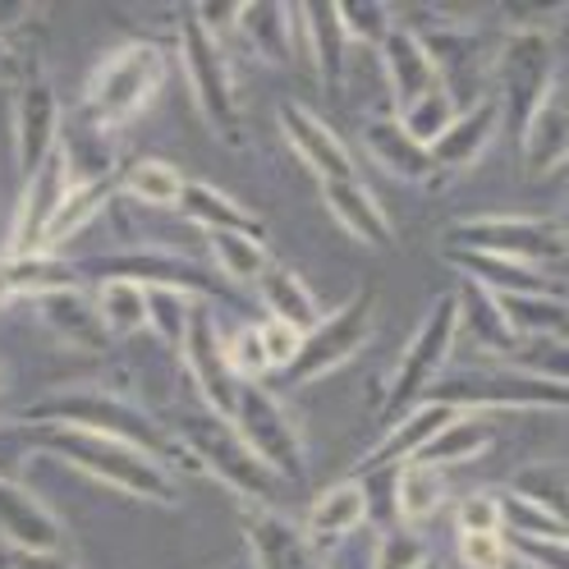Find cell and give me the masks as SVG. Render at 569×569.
<instances>
[{"mask_svg": "<svg viewBox=\"0 0 569 569\" xmlns=\"http://www.w3.org/2000/svg\"><path fill=\"white\" fill-rule=\"evenodd\" d=\"M243 542L253 569H327V556L312 547L303 523L284 519L280 510H253L243 523Z\"/></svg>", "mask_w": 569, "mask_h": 569, "instance_id": "18", "label": "cell"}, {"mask_svg": "<svg viewBox=\"0 0 569 569\" xmlns=\"http://www.w3.org/2000/svg\"><path fill=\"white\" fill-rule=\"evenodd\" d=\"M437 405H450L459 413H491V409H556L569 413V386L551 381L542 372H528L510 359L496 363H465L455 372H441L432 386Z\"/></svg>", "mask_w": 569, "mask_h": 569, "instance_id": "7", "label": "cell"}, {"mask_svg": "<svg viewBox=\"0 0 569 569\" xmlns=\"http://www.w3.org/2000/svg\"><path fill=\"white\" fill-rule=\"evenodd\" d=\"M0 542L6 551H69L64 523L38 491H28L14 478H0Z\"/></svg>", "mask_w": 569, "mask_h": 569, "instance_id": "17", "label": "cell"}, {"mask_svg": "<svg viewBox=\"0 0 569 569\" xmlns=\"http://www.w3.org/2000/svg\"><path fill=\"white\" fill-rule=\"evenodd\" d=\"M258 336H262V349H267V363L276 368V372H284L295 363V353H299V345H303V336L299 331H290V327H280V322H258Z\"/></svg>", "mask_w": 569, "mask_h": 569, "instance_id": "46", "label": "cell"}, {"mask_svg": "<svg viewBox=\"0 0 569 569\" xmlns=\"http://www.w3.org/2000/svg\"><path fill=\"white\" fill-rule=\"evenodd\" d=\"M340 23L349 32V42L359 47H381V38L390 32V23H396V14H390L386 6H340Z\"/></svg>", "mask_w": 569, "mask_h": 569, "instance_id": "42", "label": "cell"}, {"mask_svg": "<svg viewBox=\"0 0 569 569\" xmlns=\"http://www.w3.org/2000/svg\"><path fill=\"white\" fill-rule=\"evenodd\" d=\"M396 19L418 32V42L432 56L437 74L459 111L491 97V69H496V56H501V38L491 28H478L450 10H409Z\"/></svg>", "mask_w": 569, "mask_h": 569, "instance_id": "5", "label": "cell"}, {"mask_svg": "<svg viewBox=\"0 0 569 569\" xmlns=\"http://www.w3.org/2000/svg\"><path fill=\"white\" fill-rule=\"evenodd\" d=\"M459 538L465 532H506V515H501V496H491V491H473L459 501Z\"/></svg>", "mask_w": 569, "mask_h": 569, "instance_id": "44", "label": "cell"}, {"mask_svg": "<svg viewBox=\"0 0 569 569\" xmlns=\"http://www.w3.org/2000/svg\"><path fill=\"white\" fill-rule=\"evenodd\" d=\"M170 432L180 437L184 455L193 459V469H207L217 482H226L234 496H243L253 510H280L284 478L271 465H262L258 450L234 432V422H226L221 413H211L202 405V409L174 413Z\"/></svg>", "mask_w": 569, "mask_h": 569, "instance_id": "3", "label": "cell"}, {"mask_svg": "<svg viewBox=\"0 0 569 569\" xmlns=\"http://www.w3.org/2000/svg\"><path fill=\"white\" fill-rule=\"evenodd\" d=\"M459 418V409H450V405H437V400H422V405H413L409 413H400L396 418V427L353 465V473L349 478H368V473H381V469H405V465H413L418 459V450L432 441L441 427H450Z\"/></svg>", "mask_w": 569, "mask_h": 569, "instance_id": "19", "label": "cell"}, {"mask_svg": "<svg viewBox=\"0 0 569 569\" xmlns=\"http://www.w3.org/2000/svg\"><path fill=\"white\" fill-rule=\"evenodd\" d=\"M38 308L42 327L64 345V349H79V353H106L111 349V331H106L101 312H97V299H88L83 290H56V295H42L32 299Z\"/></svg>", "mask_w": 569, "mask_h": 569, "instance_id": "26", "label": "cell"}, {"mask_svg": "<svg viewBox=\"0 0 569 569\" xmlns=\"http://www.w3.org/2000/svg\"><path fill=\"white\" fill-rule=\"evenodd\" d=\"M258 299H262V308H267L271 322L290 327V331H299V336H308V331L327 317L322 308H317L308 280H303L290 262H280V258H271V267L258 276Z\"/></svg>", "mask_w": 569, "mask_h": 569, "instance_id": "32", "label": "cell"}, {"mask_svg": "<svg viewBox=\"0 0 569 569\" xmlns=\"http://www.w3.org/2000/svg\"><path fill=\"white\" fill-rule=\"evenodd\" d=\"M372 322H377V284H359L340 308H331L322 322L303 336L295 363L280 372V386L299 390V386L331 377L340 363H349L353 353L372 340Z\"/></svg>", "mask_w": 569, "mask_h": 569, "instance_id": "11", "label": "cell"}, {"mask_svg": "<svg viewBox=\"0 0 569 569\" xmlns=\"http://www.w3.org/2000/svg\"><path fill=\"white\" fill-rule=\"evenodd\" d=\"M446 262L455 271H465V280L487 284L491 295L506 299H565V284L538 267L523 262H506V258H482V253H446Z\"/></svg>", "mask_w": 569, "mask_h": 569, "instance_id": "29", "label": "cell"}, {"mask_svg": "<svg viewBox=\"0 0 569 569\" xmlns=\"http://www.w3.org/2000/svg\"><path fill=\"white\" fill-rule=\"evenodd\" d=\"M184 363H189V377L198 386V400L221 413L230 422V409H234V390L243 377H234V368L226 363V349H221V331H217V317L207 312V303H198L193 312V327L184 336Z\"/></svg>", "mask_w": 569, "mask_h": 569, "instance_id": "16", "label": "cell"}, {"mask_svg": "<svg viewBox=\"0 0 569 569\" xmlns=\"http://www.w3.org/2000/svg\"><path fill=\"white\" fill-rule=\"evenodd\" d=\"M556 60H560L556 32H538V28L506 32L501 56H496V69H491V97L501 106V133L515 142V152H519L528 124L538 120L542 101L560 83Z\"/></svg>", "mask_w": 569, "mask_h": 569, "instance_id": "8", "label": "cell"}, {"mask_svg": "<svg viewBox=\"0 0 569 569\" xmlns=\"http://www.w3.org/2000/svg\"><path fill=\"white\" fill-rule=\"evenodd\" d=\"M207 248H211V258H217V267H221L230 280L258 284V276L271 267L267 243L248 239V234H207Z\"/></svg>", "mask_w": 569, "mask_h": 569, "instance_id": "40", "label": "cell"}, {"mask_svg": "<svg viewBox=\"0 0 569 569\" xmlns=\"http://www.w3.org/2000/svg\"><path fill=\"white\" fill-rule=\"evenodd\" d=\"M496 133H501V106H496V97H482V101L469 106V111H459L455 124L432 142V161L441 166V174L455 184L469 166L482 161V152L496 142Z\"/></svg>", "mask_w": 569, "mask_h": 569, "instance_id": "25", "label": "cell"}, {"mask_svg": "<svg viewBox=\"0 0 569 569\" xmlns=\"http://www.w3.org/2000/svg\"><path fill=\"white\" fill-rule=\"evenodd\" d=\"M92 299H97V312H101L106 331H111L116 340L148 331V284L120 280V276H106V280L97 284V295H92Z\"/></svg>", "mask_w": 569, "mask_h": 569, "instance_id": "37", "label": "cell"}, {"mask_svg": "<svg viewBox=\"0 0 569 569\" xmlns=\"http://www.w3.org/2000/svg\"><path fill=\"white\" fill-rule=\"evenodd\" d=\"M32 64H38V56H28L14 42V32H0V83H19Z\"/></svg>", "mask_w": 569, "mask_h": 569, "instance_id": "48", "label": "cell"}, {"mask_svg": "<svg viewBox=\"0 0 569 569\" xmlns=\"http://www.w3.org/2000/svg\"><path fill=\"white\" fill-rule=\"evenodd\" d=\"M446 506V473L427 465H405L396 469V523L422 528Z\"/></svg>", "mask_w": 569, "mask_h": 569, "instance_id": "36", "label": "cell"}, {"mask_svg": "<svg viewBox=\"0 0 569 569\" xmlns=\"http://www.w3.org/2000/svg\"><path fill=\"white\" fill-rule=\"evenodd\" d=\"M349 32L340 23V6H299V51L317 69V83L327 92L345 88V60H349Z\"/></svg>", "mask_w": 569, "mask_h": 569, "instance_id": "27", "label": "cell"}, {"mask_svg": "<svg viewBox=\"0 0 569 569\" xmlns=\"http://www.w3.org/2000/svg\"><path fill=\"white\" fill-rule=\"evenodd\" d=\"M243 47L253 51L258 60L267 64H295V51H299V10L295 6H239L234 19Z\"/></svg>", "mask_w": 569, "mask_h": 569, "instance_id": "31", "label": "cell"}, {"mask_svg": "<svg viewBox=\"0 0 569 569\" xmlns=\"http://www.w3.org/2000/svg\"><path fill=\"white\" fill-rule=\"evenodd\" d=\"M377 56L386 64V83H390V101H396V116H405L409 106H418L427 92L446 88L441 74H437V64H432V56H427V47L418 42V32L405 28L400 19L390 23V32L377 47Z\"/></svg>", "mask_w": 569, "mask_h": 569, "instance_id": "20", "label": "cell"}, {"mask_svg": "<svg viewBox=\"0 0 569 569\" xmlns=\"http://www.w3.org/2000/svg\"><path fill=\"white\" fill-rule=\"evenodd\" d=\"M506 547L523 569H569V538H510Z\"/></svg>", "mask_w": 569, "mask_h": 569, "instance_id": "43", "label": "cell"}, {"mask_svg": "<svg viewBox=\"0 0 569 569\" xmlns=\"http://www.w3.org/2000/svg\"><path fill=\"white\" fill-rule=\"evenodd\" d=\"M226 569H253V560H248V556H239V560H230Z\"/></svg>", "mask_w": 569, "mask_h": 569, "instance_id": "50", "label": "cell"}, {"mask_svg": "<svg viewBox=\"0 0 569 569\" xmlns=\"http://www.w3.org/2000/svg\"><path fill=\"white\" fill-rule=\"evenodd\" d=\"M23 459H38L28 441V422H0V478H14V469Z\"/></svg>", "mask_w": 569, "mask_h": 569, "instance_id": "47", "label": "cell"}, {"mask_svg": "<svg viewBox=\"0 0 569 569\" xmlns=\"http://www.w3.org/2000/svg\"><path fill=\"white\" fill-rule=\"evenodd\" d=\"M455 299H459V331H469V340L478 349L496 353V359H515V353L523 349V336L515 331L501 295H491L478 280H465L455 290Z\"/></svg>", "mask_w": 569, "mask_h": 569, "instance_id": "28", "label": "cell"}, {"mask_svg": "<svg viewBox=\"0 0 569 569\" xmlns=\"http://www.w3.org/2000/svg\"><path fill=\"white\" fill-rule=\"evenodd\" d=\"M459 560H465V569H506L510 565L506 532H465L459 538Z\"/></svg>", "mask_w": 569, "mask_h": 569, "instance_id": "45", "label": "cell"}, {"mask_svg": "<svg viewBox=\"0 0 569 569\" xmlns=\"http://www.w3.org/2000/svg\"><path fill=\"white\" fill-rule=\"evenodd\" d=\"M368 519H372L368 487L359 478H340L327 491H317V501L308 506V519H303V532L312 538V547L327 556L340 542H349Z\"/></svg>", "mask_w": 569, "mask_h": 569, "instance_id": "22", "label": "cell"}, {"mask_svg": "<svg viewBox=\"0 0 569 569\" xmlns=\"http://www.w3.org/2000/svg\"><path fill=\"white\" fill-rule=\"evenodd\" d=\"M363 148L368 157L386 170V174H396L400 184L409 189H422V193H441L450 189V180L441 174V166L432 161V148L427 142H418L400 116H368L363 120Z\"/></svg>", "mask_w": 569, "mask_h": 569, "instance_id": "14", "label": "cell"}, {"mask_svg": "<svg viewBox=\"0 0 569 569\" xmlns=\"http://www.w3.org/2000/svg\"><path fill=\"white\" fill-rule=\"evenodd\" d=\"M422 569H441V565H437V560H427V565H422Z\"/></svg>", "mask_w": 569, "mask_h": 569, "instance_id": "53", "label": "cell"}, {"mask_svg": "<svg viewBox=\"0 0 569 569\" xmlns=\"http://www.w3.org/2000/svg\"><path fill=\"white\" fill-rule=\"evenodd\" d=\"M280 129L290 138V148L299 152V161L317 174V184H340V180H363L353 152L345 148V138L317 116L303 101H284L280 106Z\"/></svg>", "mask_w": 569, "mask_h": 569, "instance_id": "15", "label": "cell"}, {"mask_svg": "<svg viewBox=\"0 0 569 569\" xmlns=\"http://www.w3.org/2000/svg\"><path fill=\"white\" fill-rule=\"evenodd\" d=\"M10 569H79L69 551H10Z\"/></svg>", "mask_w": 569, "mask_h": 569, "instance_id": "49", "label": "cell"}, {"mask_svg": "<svg viewBox=\"0 0 569 569\" xmlns=\"http://www.w3.org/2000/svg\"><path fill=\"white\" fill-rule=\"evenodd\" d=\"M519 161L532 184L551 180L569 166V83H556L551 97L542 101L538 120L528 124L523 142H519Z\"/></svg>", "mask_w": 569, "mask_h": 569, "instance_id": "23", "label": "cell"}, {"mask_svg": "<svg viewBox=\"0 0 569 569\" xmlns=\"http://www.w3.org/2000/svg\"><path fill=\"white\" fill-rule=\"evenodd\" d=\"M506 569H523V565H519V560H515V556H510V565H506Z\"/></svg>", "mask_w": 569, "mask_h": 569, "instance_id": "52", "label": "cell"}, {"mask_svg": "<svg viewBox=\"0 0 569 569\" xmlns=\"http://www.w3.org/2000/svg\"><path fill=\"white\" fill-rule=\"evenodd\" d=\"M64 193H69V170H64V157L56 152L38 174L23 180V198L10 230V253H42L56 211L64 207Z\"/></svg>", "mask_w": 569, "mask_h": 569, "instance_id": "21", "label": "cell"}, {"mask_svg": "<svg viewBox=\"0 0 569 569\" xmlns=\"http://www.w3.org/2000/svg\"><path fill=\"white\" fill-rule=\"evenodd\" d=\"M23 422H47V427H79V432H97L124 441L133 450H148L152 459H161L166 469H193V459L184 455L180 437L170 432V422H161L148 405H138L124 390L111 386H64V390H47L23 409Z\"/></svg>", "mask_w": 569, "mask_h": 569, "instance_id": "1", "label": "cell"}, {"mask_svg": "<svg viewBox=\"0 0 569 569\" xmlns=\"http://www.w3.org/2000/svg\"><path fill=\"white\" fill-rule=\"evenodd\" d=\"M180 217L202 234H248V239L267 243V226H262L258 211H248L243 202H234L230 193H221L217 184H207V180H189L184 184Z\"/></svg>", "mask_w": 569, "mask_h": 569, "instance_id": "30", "label": "cell"}, {"mask_svg": "<svg viewBox=\"0 0 569 569\" xmlns=\"http://www.w3.org/2000/svg\"><path fill=\"white\" fill-rule=\"evenodd\" d=\"M0 569H10V551H0Z\"/></svg>", "mask_w": 569, "mask_h": 569, "instance_id": "51", "label": "cell"}, {"mask_svg": "<svg viewBox=\"0 0 569 569\" xmlns=\"http://www.w3.org/2000/svg\"><path fill=\"white\" fill-rule=\"evenodd\" d=\"M427 560H432V556H427L418 528L396 523V528L377 532V547H372V565L368 569H422Z\"/></svg>", "mask_w": 569, "mask_h": 569, "instance_id": "41", "label": "cell"}, {"mask_svg": "<svg viewBox=\"0 0 569 569\" xmlns=\"http://www.w3.org/2000/svg\"><path fill=\"white\" fill-rule=\"evenodd\" d=\"M322 189V202L331 217L353 234L363 239L372 248H390L396 243V226H390L386 207L377 202V193L368 189V180H340V184H317Z\"/></svg>", "mask_w": 569, "mask_h": 569, "instance_id": "33", "label": "cell"}, {"mask_svg": "<svg viewBox=\"0 0 569 569\" xmlns=\"http://www.w3.org/2000/svg\"><path fill=\"white\" fill-rule=\"evenodd\" d=\"M496 446V422L487 413H459L450 427L427 441L418 450L413 465H427V469H450V465H469V459L487 455Z\"/></svg>", "mask_w": 569, "mask_h": 569, "instance_id": "34", "label": "cell"}, {"mask_svg": "<svg viewBox=\"0 0 569 569\" xmlns=\"http://www.w3.org/2000/svg\"><path fill=\"white\" fill-rule=\"evenodd\" d=\"M441 253H482L542 271L569 262V230L542 217H469L441 234Z\"/></svg>", "mask_w": 569, "mask_h": 569, "instance_id": "9", "label": "cell"}, {"mask_svg": "<svg viewBox=\"0 0 569 569\" xmlns=\"http://www.w3.org/2000/svg\"><path fill=\"white\" fill-rule=\"evenodd\" d=\"M174 42H180L184 79L193 88L202 124L217 133L226 148H243L248 129H243V111H239V92H234V79H230L221 32L198 14V6H189V10L174 14Z\"/></svg>", "mask_w": 569, "mask_h": 569, "instance_id": "6", "label": "cell"}, {"mask_svg": "<svg viewBox=\"0 0 569 569\" xmlns=\"http://www.w3.org/2000/svg\"><path fill=\"white\" fill-rule=\"evenodd\" d=\"M198 299L184 290H161V284H148V331H157L166 345L184 349V336L193 327Z\"/></svg>", "mask_w": 569, "mask_h": 569, "instance_id": "39", "label": "cell"}, {"mask_svg": "<svg viewBox=\"0 0 569 569\" xmlns=\"http://www.w3.org/2000/svg\"><path fill=\"white\" fill-rule=\"evenodd\" d=\"M230 422H234V432L258 450L262 465H271L284 482H303V478H308L303 437H299L290 409L276 400L271 386H262V381H239Z\"/></svg>", "mask_w": 569, "mask_h": 569, "instance_id": "12", "label": "cell"}, {"mask_svg": "<svg viewBox=\"0 0 569 569\" xmlns=\"http://www.w3.org/2000/svg\"><path fill=\"white\" fill-rule=\"evenodd\" d=\"M170 74V51L157 38H129L111 47L88 74L83 88V120L101 133H111L148 111V101L161 92Z\"/></svg>", "mask_w": 569, "mask_h": 569, "instance_id": "4", "label": "cell"}, {"mask_svg": "<svg viewBox=\"0 0 569 569\" xmlns=\"http://www.w3.org/2000/svg\"><path fill=\"white\" fill-rule=\"evenodd\" d=\"M510 487L532 496V501H538L547 515H556L560 528L569 532V465H523Z\"/></svg>", "mask_w": 569, "mask_h": 569, "instance_id": "38", "label": "cell"}, {"mask_svg": "<svg viewBox=\"0 0 569 569\" xmlns=\"http://www.w3.org/2000/svg\"><path fill=\"white\" fill-rule=\"evenodd\" d=\"M28 441H32V455H51L60 465L79 469L83 478L106 482L124 496H138V501L180 506V496H184L180 473L166 469L148 450H133L124 441L79 432V427H47V422H28Z\"/></svg>", "mask_w": 569, "mask_h": 569, "instance_id": "2", "label": "cell"}, {"mask_svg": "<svg viewBox=\"0 0 569 569\" xmlns=\"http://www.w3.org/2000/svg\"><path fill=\"white\" fill-rule=\"evenodd\" d=\"M184 184H189L184 174L161 157H133L120 170V198L142 202V207H180Z\"/></svg>", "mask_w": 569, "mask_h": 569, "instance_id": "35", "label": "cell"}, {"mask_svg": "<svg viewBox=\"0 0 569 569\" xmlns=\"http://www.w3.org/2000/svg\"><path fill=\"white\" fill-rule=\"evenodd\" d=\"M60 133H64L60 97H56L51 79L42 74V64H32L14 83V161H19L23 180L38 174L60 152Z\"/></svg>", "mask_w": 569, "mask_h": 569, "instance_id": "13", "label": "cell"}, {"mask_svg": "<svg viewBox=\"0 0 569 569\" xmlns=\"http://www.w3.org/2000/svg\"><path fill=\"white\" fill-rule=\"evenodd\" d=\"M455 336H459V299L455 290L441 295L432 308L422 312V322L413 327L409 345L400 349L396 368H390V381H386V413H409L413 405H422L432 396V386L441 381L446 372V359L455 349Z\"/></svg>", "mask_w": 569, "mask_h": 569, "instance_id": "10", "label": "cell"}, {"mask_svg": "<svg viewBox=\"0 0 569 569\" xmlns=\"http://www.w3.org/2000/svg\"><path fill=\"white\" fill-rule=\"evenodd\" d=\"M56 290H83V267H74L69 258L51 253H0V308L14 299H42Z\"/></svg>", "mask_w": 569, "mask_h": 569, "instance_id": "24", "label": "cell"}]
</instances>
